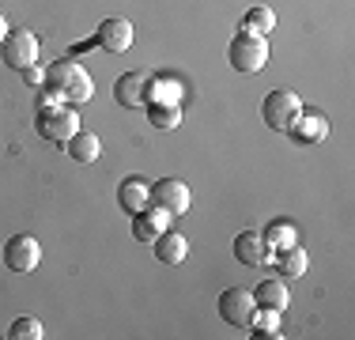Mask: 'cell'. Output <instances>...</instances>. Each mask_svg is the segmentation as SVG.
<instances>
[{
    "mask_svg": "<svg viewBox=\"0 0 355 340\" xmlns=\"http://www.w3.org/2000/svg\"><path fill=\"white\" fill-rule=\"evenodd\" d=\"M148 114H151V125H159V129H174L182 121V106H166V102H151Z\"/></svg>",
    "mask_w": 355,
    "mask_h": 340,
    "instance_id": "cell-21",
    "label": "cell"
},
{
    "mask_svg": "<svg viewBox=\"0 0 355 340\" xmlns=\"http://www.w3.org/2000/svg\"><path fill=\"white\" fill-rule=\"evenodd\" d=\"M306 250H299V246H287V250H280V272L284 276H302L306 272Z\"/></svg>",
    "mask_w": 355,
    "mask_h": 340,
    "instance_id": "cell-19",
    "label": "cell"
},
{
    "mask_svg": "<svg viewBox=\"0 0 355 340\" xmlns=\"http://www.w3.org/2000/svg\"><path fill=\"white\" fill-rule=\"evenodd\" d=\"M64 151H69V159H76V163H95V159L103 155V144H98L95 133L76 129L69 140H64Z\"/></svg>",
    "mask_w": 355,
    "mask_h": 340,
    "instance_id": "cell-13",
    "label": "cell"
},
{
    "mask_svg": "<svg viewBox=\"0 0 355 340\" xmlns=\"http://www.w3.org/2000/svg\"><path fill=\"white\" fill-rule=\"evenodd\" d=\"M151 246H155V257L163 261V265H182L185 253H189V242H185L178 231H163Z\"/></svg>",
    "mask_w": 355,
    "mask_h": 340,
    "instance_id": "cell-17",
    "label": "cell"
},
{
    "mask_svg": "<svg viewBox=\"0 0 355 340\" xmlns=\"http://www.w3.org/2000/svg\"><path fill=\"white\" fill-rule=\"evenodd\" d=\"M234 257H239L242 265H265L268 261L265 238H261L257 231H242L239 238H234Z\"/></svg>",
    "mask_w": 355,
    "mask_h": 340,
    "instance_id": "cell-15",
    "label": "cell"
},
{
    "mask_svg": "<svg viewBox=\"0 0 355 340\" xmlns=\"http://www.w3.org/2000/svg\"><path fill=\"white\" fill-rule=\"evenodd\" d=\"M114 99H117V106H125V110L148 106V76L144 72H121L114 83Z\"/></svg>",
    "mask_w": 355,
    "mask_h": 340,
    "instance_id": "cell-9",
    "label": "cell"
},
{
    "mask_svg": "<svg viewBox=\"0 0 355 340\" xmlns=\"http://www.w3.org/2000/svg\"><path fill=\"white\" fill-rule=\"evenodd\" d=\"M250 329H261V333H280V310H261V306H257Z\"/></svg>",
    "mask_w": 355,
    "mask_h": 340,
    "instance_id": "cell-23",
    "label": "cell"
},
{
    "mask_svg": "<svg viewBox=\"0 0 355 340\" xmlns=\"http://www.w3.org/2000/svg\"><path fill=\"white\" fill-rule=\"evenodd\" d=\"M253 303H257L261 310H284V306L291 303V295H287L284 280H261V284L253 287Z\"/></svg>",
    "mask_w": 355,
    "mask_h": 340,
    "instance_id": "cell-16",
    "label": "cell"
},
{
    "mask_svg": "<svg viewBox=\"0 0 355 340\" xmlns=\"http://www.w3.org/2000/svg\"><path fill=\"white\" fill-rule=\"evenodd\" d=\"M95 42L106 49V53H125L132 46V23L129 19H103L98 23Z\"/></svg>",
    "mask_w": 355,
    "mask_h": 340,
    "instance_id": "cell-10",
    "label": "cell"
},
{
    "mask_svg": "<svg viewBox=\"0 0 355 340\" xmlns=\"http://www.w3.org/2000/svg\"><path fill=\"white\" fill-rule=\"evenodd\" d=\"M227 61H231L234 72H261L268 61V42L265 34H253L242 27L239 34H234L231 49H227Z\"/></svg>",
    "mask_w": 355,
    "mask_h": 340,
    "instance_id": "cell-2",
    "label": "cell"
},
{
    "mask_svg": "<svg viewBox=\"0 0 355 340\" xmlns=\"http://www.w3.org/2000/svg\"><path fill=\"white\" fill-rule=\"evenodd\" d=\"M8 38V19H4V12H0V42Z\"/></svg>",
    "mask_w": 355,
    "mask_h": 340,
    "instance_id": "cell-25",
    "label": "cell"
},
{
    "mask_svg": "<svg viewBox=\"0 0 355 340\" xmlns=\"http://www.w3.org/2000/svg\"><path fill=\"white\" fill-rule=\"evenodd\" d=\"M189 185L182 182V178H163V182L151 185V197L148 204H155L159 212H166V216H185L189 212Z\"/></svg>",
    "mask_w": 355,
    "mask_h": 340,
    "instance_id": "cell-7",
    "label": "cell"
},
{
    "mask_svg": "<svg viewBox=\"0 0 355 340\" xmlns=\"http://www.w3.org/2000/svg\"><path fill=\"white\" fill-rule=\"evenodd\" d=\"M0 61L15 72H27V68L38 65V38L35 31H8V38L0 42Z\"/></svg>",
    "mask_w": 355,
    "mask_h": 340,
    "instance_id": "cell-5",
    "label": "cell"
},
{
    "mask_svg": "<svg viewBox=\"0 0 355 340\" xmlns=\"http://www.w3.org/2000/svg\"><path fill=\"white\" fill-rule=\"evenodd\" d=\"M8 337H12V340H42L46 333H42V321L38 318H15L12 329H8Z\"/></svg>",
    "mask_w": 355,
    "mask_h": 340,
    "instance_id": "cell-22",
    "label": "cell"
},
{
    "mask_svg": "<svg viewBox=\"0 0 355 340\" xmlns=\"http://www.w3.org/2000/svg\"><path fill=\"white\" fill-rule=\"evenodd\" d=\"M261 238H265V246H268L272 253H280V250H287V246L299 242V238H295V227H291V223H284V219H280V223H272Z\"/></svg>",
    "mask_w": 355,
    "mask_h": 340,
    "instance_id": "cell-18",
    "label": "cell"
},
{
    "mask_svg": "<svg viewBox=\"0 0 355 340\" xmlns=\"http://www.w3.org/2000/svg\"><path fill=\"white\" fill-rule=\"evenodd\" d=\"M299 110H302V99L295 95V91H287V87L268 91L265 102H261V117H265V125L272 133H287V129H291V121L299 117Z\"/></svg>",
    "mask_w": 355,
    "mask_h": 340,
    "instance_id": "cell-4",
    "label": "cell"
},
{
    "mask_svg": "<svg viewBox=\"0 0 355 340\" xmlns=\"http://www.w3.org/2000/svg\"><path fill=\"white\" fill-rule=\"evenodd\" d=\"M35 129H38L42 140H49V144H64L76 129H80V117H76V110H72V106H64V102H46V106L38 110Z\"/></svg>",
    "mask_w": 355,
    "mask_h": 340,
    "instance_id": "cell-3",
    "label": "cell"
},
{
    "mask_svg": "<svg viewBox=\"0 0 355 340\" xmlns=\"http://www.w3.org/2000/svg\"><path fill=\"white\" fill-rule=\"evenodd\" d=\"M42 261V246L35 235H15L4 242V265L8 272H19V276H27V272H35Z\"/></svg>",
    "mask_w": 355,
    "mask_h": 340,
    "instance_id": "cell-8",
    "label": "cell"
},
{
    "mask_svg": "<svg viewBox=\"0 0 355 340\" xmlns=\"http://www.w3.org/2000/svg\"><path fill=\"white\" fill-rule=\"evenodd\" d=\"M295 136L299 144H321L329 133V121L321 114H314V110H299V117L291 121V129H287Z\"/></svg>",
    "mask_w": 355,
    "mask_h": 340,
    "instance_id": "cell-11",
    "label": "cell"
},
{
    "mask_svg": "<svg viewBox=\"0 0 355 340\" xmlns=\"http://www.w3.org/2000/svg\"><path fill=\"white\" fill-rule=\"evenodd\" d=\"M166 212H151V208H140V212H132V238L137 242H155L159 235L166 231Z\"/></svg>",
    "mask_w": 355,
    "mask_h": 340,
    "instance_id": "cell-12",
    "label": "cell"
},
{
    "mask_svg": "<svg viewBox=\"0 0 355 340\" xmlns=\"http://www.w3.org/2000/svg\"><path fill=\"white\" fill-rule=\"evenodd\" d=\"M253 314H257V303H253V291L246 287H227L219 295V318L234 329H250L253 325Z\"/></svg>",
    "mask_w": 355,
    "mask_h": 340,
    "instance_id": "cell-6",
    "label": "cell"
},
{
    "mask_svg": "<svg viewBox=\"0 0 355 340\" xmlns=\"http://www.w3.org/2000/svg\"><path fill=\"white\" fill-rule=\"evenodd\" d=\"M148 197H151V185L144 182V178H125L121 185H117V204H121V212H140L148 208Z\"/></svg>",
    "mask_w": 355,
    "mask_h": 340,
    "instance_id": "cell-14",
    "label": "cell"
},
{
    "mask_svg": "<svg viewBox=\"0 0 355 340\" xmlns=\"http://www.w3.org/2000/svg\"><path fill=\"white\" fill-rule=\"evenodd\" d=\"M42 91H46L53 102H69V106H76V102H87L91 95H95V83H91L87 68H83L80 61L64 57V61L46 68V83H42Z\"/></svg>",
    "mask_w": 355,
    "mask_h": 340,
    "instance_id": "cell-1",
    "label": "cell"
},
{
    "mask_svg": "<svg viewBox=\"0 0 355 340\" xmlns=\"http://www.w3.org/2000/svg\"><path fill=\"white\" fill-rule=\"evenodd\" d=\"M23 80H27V87H42V83H46V72L35 65V68H27V72H23Z\"/></svg>",
    "mask_w": 355,
    "mask_h": 340,
    "instance_id": "cell-24",
    "label": "cell"
},
{
    "mask_svg": "<svg viewBox=\"0 0 355 340\" xmlns=\"http://www.w3.org/2000/svg\"><path fill=\"white\" fill-rule=\"evenodd\" d=\"M246 31H253V34H272L276 31V15H272V8H250L246 12Z\"/></svg>",
    "mask_w": 355,
    "mask_h": 340,
    "instance_id": "cell-20",
    "label": "cell"
}]
</instances>
